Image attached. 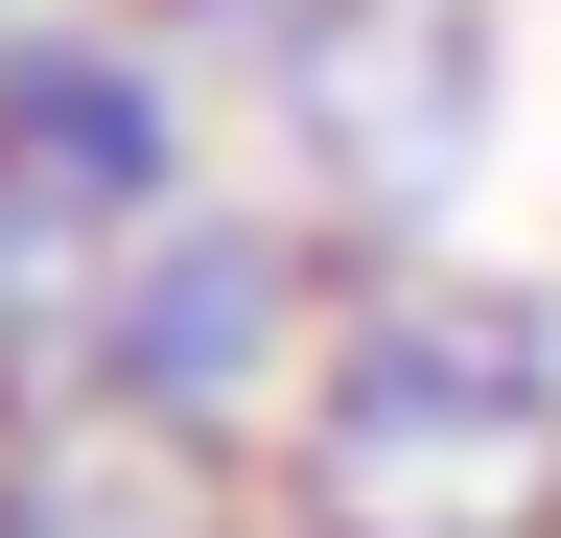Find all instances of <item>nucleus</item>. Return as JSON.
<instances>
[{
    "instance_id": "obj_3",
    "label": "nucleus",
    "mask_w": 561,
    "mask_h": 538,
    "mask_svg": "<svg viewBox=\"0 0 561 538\" xmlns=\"http://www.w3.org/2000/svg\"><path fill=\"white\" fill-rule=\"evenodd\" d=\"M328 282L351 257L280 211V187H187L94 282V398H140V422H187V445H280V398L328 352Z\"/></svg>"
},
{
    "instance_id": "obj_7",
    "label": "nucleus",
    "mask_w": 561,
    "mask_h": 538,
    "mask_svg": "<svg viewBox=\"0 0 561 538\" xmlns=\"http://www.w3.org/2000/svg\"><path fill=\"white\" fill-rule=\"evenodd\" d=\"M24 24H47V0H0V47H24Z\"/></svg>"
},
{
    "instance_id": "obj_2",
    "label": "nucleus",
    "mask_w": 561,
    "mask_h": 538,
    "mask_svg": "<svg viewBox=\"0 0 561 538\" xmlns=\"http://www.w3.org/2000/svg\"><path fill=\"white\" fill-rule=\"evenodd\" d=\"M164 47L234 117V187H280L351 282L468 257V187L515 141V0H164Z\"/></svg>"
},
{
    "instance_id": "obj_1",
    "label": "nucleus",
    "mask_w": 561,
    "mask_h": 538,
    "mask_svg": "<svg viewBox=\"0 0 561 538\" xmlns=\"http://www.w3.org/2000/svg\"><path fill=\"white\" fill-rule=\"evenodd\" d=\"M280 538H561V282L515 257H375L257 445Z\"/></svg>"
},
{
    "instance_id": "obj_4",
    "label": "nucleus",
    "mask_w": 561,
    "mask_h": 538,
    "mask_svg": "<svg viewBox=\"0 0 561 538\" xmlns=\"http://www.w3.org/2000/svg\"><path fill=\"white\" fill-rule=\"evenodd\" d=\"M0 164L70 187L94 234H164L187 187H234V117H210V71L164 47V0H47V24L0 47Z\"/></svg>"
},
{
    "instance_id": "obj_5",
    "label": "nucleus",
    "mask_w": 561,
    "mask_h": 538,
    "mask_svg": "<svg viewBox=\"0 0 561 538\" xmlns=\"http://www.w3.org/2000/svg\"><path fill=\"white\" fill-rule=\"evenodd\" d=\"M0 538H280V515H257V445H187V422H140V398L70 375L0 445Z\"/></svg>"
},
{
    "instance_id": "obj_6",
    "label": "nucleus",
    "mask_w": 561,
    "mask_h": 538,
    "mask_svg": "<svg viewBox=\"0 0 561 538\" xmlns=\"http://www.w3.org/2000/svg\"><path fill=\"white\" fill-rule=\"evenodd\" d=\"M94 282H117V234L70 211V187H24V164H0V445H24L70 375H94Z\"/></svg>"
}]
</instances>
